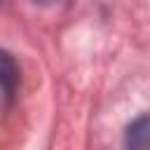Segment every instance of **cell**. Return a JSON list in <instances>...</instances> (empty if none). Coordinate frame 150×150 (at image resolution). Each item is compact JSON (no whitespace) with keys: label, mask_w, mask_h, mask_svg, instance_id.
<instances>
[{"label":"cell","mask_w":150,"mask_h":150,"mask_svg":"<svg viewBox=\"0 0 150 150\" xmlns=\"http://www.w3.org/2000/svg\"><path fill=\"white\" fill-rule=\"evenodd\" d=\"M124 143L127 150H150V115H141L129 124Z\"/></svg>","instance_id":"1"},{"label":"cell","mask_w":150,"mask_h":150,"mask_svg":"<svg viewBox=\"0 0 150 150\" xmlns=\"http://www.w3.org/2000/svg\"><path fill=\"white\" fill-rule=\"evenodd\" d=\"M16 80H19V70H16V63L14 59L0 49V89L7 98L14 96V89H16Z\"/></svg>","instance_id":"2"}]
</instances>
